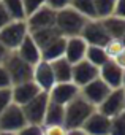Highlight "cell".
<instances>
[{
	"label": "cell",
	"instance_id": "1",
	"mask_svg": "<svg viewBox=\"0 0 125 135\" xmlns=\"http://www.w3.org/2000/svg\"><path fill=\"white\" fill-rule=\"evenodd\" d=\"M87 21L89 19H86L82 15H79L78 11H75L70 7L55 11V29L65 38L79 37L81 30H82V27Z\"/></svg>",
	"mask_w": 125,
	"mask_h": 135
},
{
	"label": "cell",
	"instance_id": "2",
	"mask_svg": "<svg viewBox=\"0 0 125 135\" xmlns=\"http://www.w3.org/2000/svg\"><path fill=\"white\" fill-rule=\"evenodd\" d=\"M97 108L92 107L89 102H86L81 95L75 97L68 105H65V118H64V127L67 130L81 129L86 119L95 111Z\"/></svg>",
	"mask_w": 125,
	"mask_h": 135
},
{
	"label": "cell",
	"instance_id": "3",
	"mask_svg": "<svg viewBox=\"0 0 125 135\" xmlns=\"http://www.w3.org/2000/svg\"><path fill=\"white\" fill-rule=\"evenodd\" d=\"M2 65H3V69L7 70V73H8L10 80H11V86L32 81L33 67L30 64H27L25 60H22L16 54V51L8 52V56L5 57V60H3Z\"/></svg>",
	"mask_w": 125,
	"mask_h": 135
},
{
	"label": "cell",
	"instance_id": "4",
	"mask_svg": "<svg viewBox=\"0 0 125 135\" xmlns=\"http://www.w3.org/2000/svg\"><path fill=\"white\" fill-rule=\"evenodd\" d=\"M29 30L25 26V21H11L0 30V43H2L10 52L16 51L22 40L27 37Z\"/></svg>",
	"mask_w": 125,
	"mask_h": 135
},
{
	"label": "cell",
	"instance_id": "5",
	"mask_svg": "<svg viewBox=\"0 0 125 135\" xmlns=\"http://www.w3.org/2000/svg\"><path fill=\"white\" fill-rule=\"evenodd\" d=\"M49 103V95L48 92H40L37 97H33L30 102H27L24 107H21L22 114L25 118L27 124H38L43 126V119H44V113Z\"/></svg>",
	"mask_w": 125,
	"mask_h": 135
},
{
	"label": "cell",
	"instance_id": "6",
	"mask_svg": "<svg viewBox=\"0 0 125 135\" xmlns=\"http://www.w3.org/2000/svg\"><path fill=\"white\" fill-rule=\"evenodd\" d=\"M97 111L101 114L111 118H116L122 113H125V89H114L109 92V95L97 107Z\"/></svg>",
	"mask_w": 125,
	"mask_h": 135
},
{
	"label": "cell",
	"instance_id": "7",
	"mask_svg": "<svg viewBox=\"0 0 125 135\" xmlns=\"http://www.w3.org/2000/svg\"><path fill=\"white\" fill-rule=\"evenodd\" d=\"M25 118L22 114L21 107L11 103L7 110L0 113V132H13L18 133L25 126Z\"/></svg>",
	"mask_w": 125,
	"mask_h": 135
},
{
	"label": "cell",
	"instance_id": "8",
	"mask_svg": "<svg viewBox=\"0 0 125 135\" xmlns=\"http://www.w3.org/2000/svg\"><path fill=\"white\" fill-rule=\"evenodd\" d=\"M79 37L87 43V46H100V48H105L106 43L111 40L98 19H89L84 24Z\"/></svg>",
	"mask_w": 125,
	"mask_h": 135
},
{
	"label": "cell",
	"instance_id": "9",
	"mask_svg": "<svg viewBox=\"0 0 125 135\" xmlns=\"http://www.w3.org/2000/svg\"><path fill=\"white\" fill-rule=\"evenodd\" d=\"M125 69L120 65H117L114 60H108L105 65H101L98 69V78L109 88V89H120L123 88V72Z\"/></svg>",
	"mask_w": 125,
	"mask_h": 135
},
{
	"label": "cell",
	"instance_id": "10",
	"mask_svg": "<svg viewBox=\"0 0 125 135\" xmlns=\"http://www.w3.org/2000/svg\"><path fill=\"white\" fill-rule=\"evenodd\" d=\"M111 91H112V89H109L100 78H97V80L90 81L89 84L82 86V88L79 89V95H81L86 102H89L92 107L97 108V107L109 95Z\"/></svg>",
	"mask_w": 125,
	"mask_h": 135
},
{
	"label": "cell",
	"instance_id": "11",
	"mask_svg": "<svg viewBox=\"0 0 125 135\" xmlns=\"http://www.w3.org/2000/svg\"><path fill=\"white\" fill-rule=\"evenodd\" d=\"M25 26H27L29 33L54 27L55 26V11L48 8V7H43L38 11H35L25 18Z\"/></svg>",
	"mask_w": 125,
	"mask_h": 135
},
{
	"label": "cell",
	"instance_id": "12",
	"mask_svg": "<svg viewBox=\"0 0 125 135\" xmlns=\"http://www.w3.org/2000/svg\"><path fill=\"white\" fill-rule=\"evenodd\" d=\"M48 95H49V102L65 107L75 97L79 95V88L73 83H55L48 92Z\"/></svg>",
	"mask_w": 125,
	"mask_h": 135
},
{
	"label": "cell",
	"instance_id": "13",
	"mask_svg": "<svg viewBox=\"0 0 125 135\" xmlns=\"http://www.w3.org/2000/svg\"><path fill=\"white\" fill-rule=\"evenodd\" d=\"M97 78H98V69L93 67L90 62H87L86 59L75 64L71 69V83L76 84L79 89Z\"/></svg>",
	"mask_w": 125,
	"mask_h": 135
},
{
	"label": "cell",
	"instance_id": "14",
	"mask_svg": "<svg viewBox=\"0 0 125 135\" xmlns=\"http://www.w3.org/2000/svg\"><path fill=\"white\" fill-rule=\"evenodd\" d=\"M109 127H111V119L95 110L86 119V122L82 124L81 129L87 135H108L109 133Z\"/></svg>",
	"mask_w": 125,
	"mask_h": 135
},
{
	"label": "cell",
	"instance_id": "15",
	"mask_svg": "<svg viewBox=\"0 0 125 135\" xmlns=\"http://www.w3.org/2000/svg\"><path fill=\"white\" fill-rule=\"evenodd\" d=\"M32 81L40 88V91H43V92H49V91H51V88L55 84V80H54V75H52L51 64H49V62L40 60V62L33 67Z\"/></svg>",
	"mask_w": 125,
	"mask_h": 135
},
{
	"label": "cell",
	"instance_id": "16",
	"mask_svg": "<svg viewBox=\"0 0 125 135\" xmlns=\"http://www.w3.org/2000/svg\"><path fill=\"white\" fill-rule=\"evenodd\" d=\"M40 92H43V91H40V88L33 81H27V83L11 86V99H13V103L18 107H24L27 102H30Z\"/></svg>",
	"mask_w": 125,
	"mask_h": 135
},
{
	"label": "cell",
	"instance_id": "17",
	"mask_svg": "<svg viewBox=\"0 0 125 135\" xmlns=\"http://www.w3.org/2000/svg\"><path fill=\"white\" fill-rule=\"evenodd\" d=\"M86 51H87V43L81 37H70V38H67L64 57L71 65H75L86 59Z\"/></svg>",
	"mask_w": 125,
	"mask_h": 135
},
{
	"label": "cell",
	"instance_id": "18",
	"mask_svg": "<svg viewBox=\"0 0 125 135\" xmlns=\"http://www.w3.org/2000/svg\"><path fill=\"white\" fill-rule=\"evenodd\" d=\"M16 54L25 60L27 64H30L32 67H35L40 60H41V54H40V48L37 46V43L33 41V38L30 37V33H27V37L22 40V43L19 45V48L16 49Z\"/></svg>",
	"mask_w": 125,
	"mask_h": 135
},
{
	"label": "cell",
	"instance_id": "19",
	"mask_svg": "<svg viewBox=\"0 0 125 135\" xmlns=\"http://www.w3.org/2000/svg\"><path fill=\"white\" fill-rule=\"evenodd\" d=\"M98 21L111 40H123V37H125V18L108 16V18L98 19Z\"/></svg>",
	"mask_w": 125,
	"mask_h": 135
},
{
	"label": "cell",
	"instance_id": "20",
	"mask_svg": "<svg viewBox=\"0 0 125 135\" xmlns=\"http://www.w3.org/2000/svg\"><path fill=\"white\" fill-rule=\"evenodd\" d=\"M65 45H67V38H65V37H59V38L52 40L51 43H48L44 48L40 49L41 60H44V62H52V60H55V59L64 57V54H65Z\"/></svg>",
	"mask_w": 125,
	"mask_h": 135
},
{
	"label": "cell",
	"instance_id": "21",
	"mask_svg": "<svg viewBox=\"0 0 125 135\" xmlns=\"http://www.w3.org/2000/svg\"><path fill=\"white\" fill-rule=\"evenodd\" d=\"M49 64H51V70H52L55 83H71V69H73V65L65 57L55 59V60H52Z\"/></svg>",
	"mask_w": 125,
	"mask_h": 135
},
{
	"label": "cell",
	"instance_id": "22",
	"mask_svg": "<svg viewBox=\"0 0 125 135\" xmlns=\"http://www.w3.org/2000/svg\"><path fill=\"white\" fill-rule=\"evenodd\" d=\"M64 118H65V107L49 102L44 113L43 126H64Z\"/></svg>",
	"mask_w": 125,
	"mask_h": 135
},
{
	"label": "cell",
	"instance_id": "23",
	"mask_svg": "<svg viewBox=\"0 0 125 135\" xmlns=\"http://www.w3.org/2000/svg\"><path fill=\"white\" fill-rule=\"evenodd\" d=\"M30 37H32L33 41L37 43V46L41 49V48H44L48 43H51L52 40H55V38H59V37H62V35L59 33V30H57L55 26H54V27H49V29H43V30L32 32Z\"/></svg>",
	"mask_w": 125,
	"mask_h": 135
},
{
	"label": "cell",
	"instance_id": "24",
	"mask_svg": "<svg viewBox=\"0 0 125 135\" xmlns=\"http://www.w3.org/2000/svg\"><path fill=\"white\" fill-rule=\"evenodd\" d=\"M0 2H2V5L5 7L7 13L13 21H25L27 16L24 11L22 0H0Z\"/></svg>",
	"mask_w": 125,
	"mask_h": 135
},
{
	"label": "cell",
	"instance_id": "25",
	"mask_svg": "<svg viewBox=\"0 0 125 135\" xmlns=\"http://www.w3.org/2000/svg\"><path fill=\"white\" fill-rule=\"evenodd\" d=\"M70 8L82 15L86 19H97L95 8H93V0H70Z\"/></svg>",
	"mask_w": 125,
	"mask_h": 135
},
{
	"label": "cell",
	"instance_id": "26",
	"mask_svg": "<svg viewBox=\"0 0 125 135\" xmlns=\"http://www.w3.org/2000/svg\"><path fill=\"white\" fill-rule=\"evenodd\" d=\"M86 60L90 62L93 67H97V69H100V67L105 65L109 59H108V56H106L103 48H100V46H87Z\"/></svg>",
	"mask_w": 125,
	"mask_h": 135
},
{
	"label": "cell",
	"instance_id": "27",
	"mask_svg": "<svg viewBox=\"0 0 125 135\" xmlns=\"http://www.w3.org/2000/svg\"><path fill=\"white\" fill-rule=\"evenodd\" d=\"M116 0H93V8L97 19H105L108 16H112Z\"/></svg>",
	"mask_w": 125,
	"mask_h": 135
},
{
	"label": "cell",
	"instance_id": "28",
	"mask_svg": "<svg viewBox=\"0 0 125 135\" xmlns=\"http://www.w3.org/2000/svg\"><path fill=\"white\" fill-rule=\"evenodd\" d=\"M103 49H105L108 59L114 60L116 57L125 54V43H123V40H109Z\"/></svg>",
	"mask_w": 125,
	"mask_h": 135
},
{
	"label": "cell",
	"instance_id": "29",
	"mask_svg": "<svg viewBox=\"0 0 125 135\" xmlns=\"http://www.w3.org/2000/svg\"><path fill=\"white\" fill-rule=\"evenodd\" d=\"M108 135H125V113L111 118V127Z\"/></svg>",
	"mask_w": 125,
	"mask_h": 135
},
{
	"label": "cell",
	"instance_id": "30",
	"mask_svg": "<svg viewBox=\"0 0 125 135\" xmlns=\"http://www.w3.org/2000/svg\"><path fill=\"white\" fill-rule=\"evenodd\" d=\"M22 5H24L25 16H30L32 13H35L40 8L46 7V0H22Z\"/></svg>",
	"mask_w": 125,
	"mask_h": 135
},
{
	"label": "cell",
	"instance_id": "31",
	"mask_svg": "<svg viewBox=\"0 0 125 135\" xmlns=\"http://www.w3.org/2000/svg\"><path fill=\"white\" fill-rule=\"evenodd\" d=\"M11 103H13V99H11V88H10V89H0V113H2L3 110H7Z\"/></svg>",
	"mask_w": 125,
	"mask_h": 135
},
{
	"label": "cell",
	"instance_id": "32",
	"mask_svg": "<svg viewBox=\"0 0 125 135\" xmlns=\"http://www.w3.org/2000/svg\"><path fill=\"white\" fill-rule=\"evenodd\" d=\"M18 135H43V126H38V124H25L18 132Z\"/></svg>",
	"mask_w": 125,
	"mask_h": 135
},
{
	"label": "cell",
	"instance_id": "33",
	"mask_svg": "<svg viewBox=\"0 0 125 135\" xmlns=\"http://www.w3.org/2000/svg\"><path fill=\"white\" fill-rule=\"evenodd\" d=\"M43 135H67L64 126H43Z\"/></svg>",
	"mask_w": 125,
	"mask_h": 135
},
{
	"label": "cell",
	"instance_id": "34",
	"mask_svg": "<svg viewBox=\"0 0 125 135\" xmlns=\"http://www.w3.org/2000/svg\"><path fill=\"white\" fill-rule=\"evenodd\" d=\"M70 5V0H46V7L54 10V11H59V10H64Z\"/></svg>",
	"mask_w": 125,
	"mask_h": 135
},
{
	"label": "cell",
	"instance_id": "35",
	"mask_svg": "<svg viewBox=\"0 0 125 135\" xmlns=\"http://www.w3.org/2000/svg\"><path fill=\"white\" fill-rule=\"evenodd\" d=\"M11 88V80L3 69V65H0V89H10Z\"/></svg>",
	"mask_w": 125,
	"mask_h": 135
},
{
	"label": "cell",
	"instance_id": "36",
	"mask_svg": "<svg viewBox=\"0 0 125 135\" xmlns=\"http://www.w3.org/2000/svg\"><path fill=\"white\" fill-rule=\"evenodd\" d=\"M13 19L10 18V15L7 13V10H5V7L2 5V2H0V30H2L7 24H10Z\"/></svg>",
	"mask_w": 125,
	"mask_h": 135
},
{
	"label": "cell",
	"instance_id": "37",
	"mask_svg": "<svg viewBox=\"0 0 125 135\" xmlns=\"http://www.w3.org/2000/svg\"><path fill=\"white\" fill-rule=\"evenodd\" d=\"M112 16H116V18H125V15H123V0H116Z\"/></svg>",
	"mask_w": 125,
	"mask_h": 135
},
{
	"label": "cell",
	"instance_id": "38",
	"mask_svg": "<svg viewBox=\"0 0 125 135\" xmlns=\"http://www.w3.org/2000/svg\"><path fill=\"white\" fill-rule=\"evenodd\" d=\"M8 52H10V51H8V49H7L2 43H0V65L3 64V60H5V57L8 56Z\"/></svg>",
	"mask_w": 125,
	"mask_h": 135
},
{
	"label": "cell",
	"instance_id": "39",
	"mask_svg": "<svg viewBox=\"0 0 125 135\" xmlns=\"http://www.w3.org/2000/svg\"><path fill=\"white\" fill-rule=\"evenodd\" d=\"M67 135H87L82 129H73V130H67Z\"/></svg>",
	"mask_w": 125,
	"mask_h": 135
},
{
	"label": "cell",
	"instance_id": "40",
	"mask_svg": "<svg viewBox=\"0 0 125 135\" xmlns=\"http://www.w3.org/2000/svg\"><path fill=\"white\" fill-rule=\"evenodd\" d=\"M0 135H18V133H13V132H0Z\"/></svg>",
	"mask_w": 125,
	"mask_h": 135
}]
</instances>
